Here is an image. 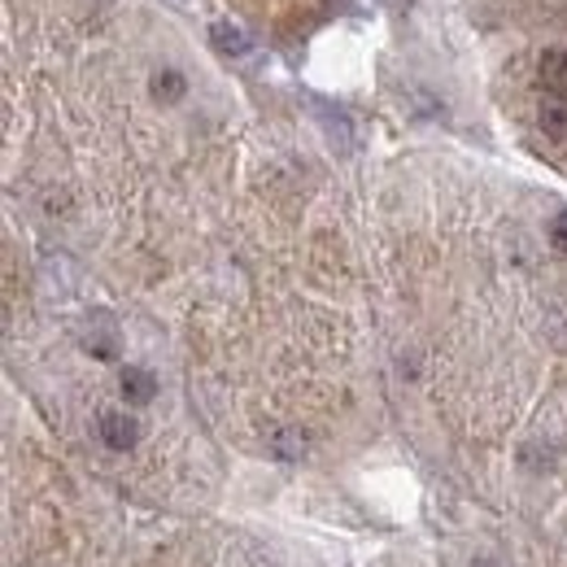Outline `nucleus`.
Returning <instances> with one entry per match:
<instances>
[{"instance_id": "nucleus-1", "label": "nucleus", "mask_w": 567, "mask_h": 567, "mask_svg": "<svg viewBox=\"0 0 567 567\" xmlns=\"http://www.w3.org/2000/svg\"><path fill=\"white\" fill-rule=\"evenodd\" d=\"M79 346L92 358H101V362H114L118 350H123V328H118V319H114L110 310H92V315L79 323Z\"/></svg>"}, {"instance_id": "nucleus-2", "label": "nucleus", "mask_w": 567, "mask_h": 567, "mask_svg": "<svg viewBox=\"0 0 567 567\" xmlns=\"http://www.w3.org/2000/svg\"><path fill=\"white\" fill-rule=\"evenodd\" d=\"M40 292L49 301H71L79 292V267H74L66 254H49L40 262Z\"/></svg>"}, {"instance_id": "nucleus-3", "label": "nucleus", "mask_w": 567, "mask_h": 567, "mask_svg": "<svg viewBox=\"0 0 567 567\" xmlns=\"http://www.w3.org/2000/svg\"><path fill=\"white\" fill-rule=\"evenodd\" d=\"M310 110H315V118H319V127H323V136L328 144L337 148V153H354V118L341 110V105H332V101H310Z\"/></svg>"}, {"instance_id": "nucleus-4", "label": "nucleus", "mask_w": 567, "mask_h": 567, "mask_svg": "<svg viewBox=\"0 0 567 567\" xmlns=\"http://www.w3.org/2000/svg\"><path fill=\"white\" fill-rule=\"evenodd\" d=\"M210 49L223 58V62H249L258 44H254V35H249L245 27H236V22H214Z\"/></svg>"}, {"instance_id": "nucleus-5", "label": "nucleus", "mask_w": 567, "mask_h": 567, "mask_svg": "<svg viewBox=\"0 0 567 567\" xmlns=\"http://www.w3.org/2000/svg\"><path fill=\"white\" fill-rule=\"evenodd\" d=\"M96 432H101V441H105L110 450H132V445L141 441V424H136V415H127V411H105V415L96 420Z\"/></svg>"}, {"instance_id": "nucleus-6", "label": "nucleus", "mask_w": 567, "mask_h": 567, "mask_svg": "<svg viewBox=\"0 0 567 567\" xmlns=\"http://www.w3.org/2000/svg\"><path fill=\"white\" fill-rule=\"evenodd\" d=\"M118 389H123V398H127L132 406H148V402L157 398V375H153L148 367H123Z\"/></svg>"}, {"instance_id": "nucleus-7", "label": "nucleus", "mask_w": 567, "mask_h": 567, "mask_svg": "<svg viewBox=\"0 0 567 567\" xmlns=\"http://www.w3.org/2000/svg\"><path fill=\"white\" fill-rule=\"evenodd\" d=\"M537 74L550 96H567V49H546L537 62Z\"/></svg>"}, {"instance_id": "nucleus-8", "label": "nucleus", "mask_w": 567, "mask_h": 567, "mask_svg": "<svg viewBox=\"0 0 567 567\" xmlns=\"http://www.w3.org/2000/svg\"><path fill=\"white\" fill-rule=\"evenodd\" d=\"M148 92H153V101L175 105V101H184V96H188V79H184L179 71H153V79H148Z\"/></svg>"}, {"instance_id": "nucleus-9", "label": "nucleus", "mask_w": 567, "mask_h": 567, "mask_svg": "<svg viewBox=\"0 0 567 567\" xmlns=\"http://www.w3.org/2000/svg\"><path fill=\"white\" fill-rule=\"evenodd\" d=\"M542 132L559 144L567 141V96H550L546 92V101H542Z\"/></svg>"}, {"instance_id": "nucleus-10", "label": "nucleus", "mask_w": 567, "mask_h": 567, "mask_svg": "<svg viewBox=\"0 0 567 567\" xmlns=\"http://www.w3.org/2000/svg\"><path fill=\"white\" fill-rule=\"evenodd\" d=\"M271 450H276L280 458H288V463H292V458H301V454H306V432L284 427V432H276V436H271Z\"/></svg>"}, {"instance_id": "nucleus-11", "label": "nucleus", "mask_w": 567, "mask_h": 567, "mask_svg": "<svg viewBox=\"0 0 567 567\" xmlns=\"http://www.w3.org/2000/svg\"><path fill=\"white\" fill-rule=\"evenodd\" d=\"M519 467H528V472H550V467H555V450H542V441H528V445H519Z\"/></svg>"}, {"instance_id": "nucleus-12", "label": "nucleus", "mask_w": 567, "mask_h": 567, "mask_svg": "<svg viewBox=\"0 0 567 567\" xmlns=\"http://www.w3.org/2000/svg\"><path fill=\"white\" fill-rule=\"evenodd\" d=\"M550 245H555L559 254H567V210H559L555 223H550Z\"/></svg>"}, {"instance_id": "nucleus-13", "label": "nucleus", "mask_w": 567, "mask_h": 567, "mask_svg": "<svg viewBox=\"0 0 567 567\" xmlns=\"http://www.w3.org/2000/svg\"><path fill=\"white\" fill-rule=\"evenodd\" d=\"M472 567H497V564H494V559H476Z\"/></svg>"}]
</instances>
